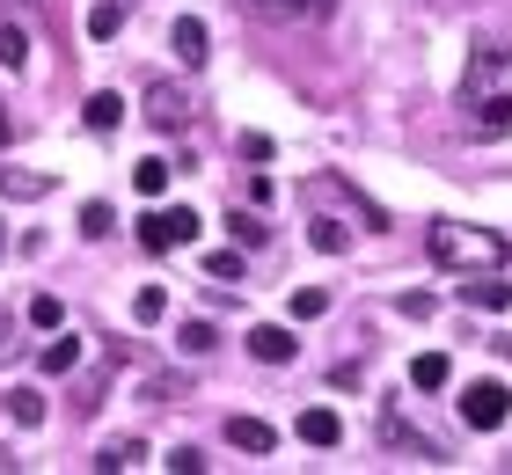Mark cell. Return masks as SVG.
I'll return each instance as SVG.
<instances>
[{
    "instance_id": "ac0fdd59",
    "label": "cell",
    "mask_w": 512,
    "mask_h": 475,
    "mask_svg": "<svg viewBox=\"0 0 512 475\" xmlns=\"http://www.w3.org/2000/svg\"><path fill=\"white\" fill-rule=\"evenodd\" d=\"M118 117H125V103H118V95H88V125H96V132H118Z\"/></svg>"
},
{
    "instance_id": "9c48e42d",
    "label": "cell",
    "mask_w": 512,
    "mask_h": 475,
    "mask_svg": "<svg viewBox=\"0 0 512 475\" xmlns=\"http://www.w3.org/2000/svg\"><path fill=\"white\" fill-rule=\"evenodd\" d=\"M169 44L183 52V66H205V22H198V15H176V30H169Z\"/></svg>"
},
{
    "instance_id": "4dcf8cb0",
    "label": "cell",
    "mask_w": 512,
    "mask_h": 475,
    "mask_svg": "<svg viewBox=\"0 0 512 475\" xmlns=\"http://www.w3.org/2000/svg\"><path fill=\"white\" fill-rule=\"evenodd\" d=\"M0 468H15V461H8V446H0Z\"/></svg>"
},
{
    "instance_id": "ba28073f",
    "label": "cell",
    "mask_w": 512,
    "mask_h": 475,
    "mask_svg": "<svg viewBox=\"0 0 512 475\" xmlns=\"http://www.w3.org/2000/svg\"><path fill=\"white\" fill-rule=\"evenodd\" d=\"M81 351H88V344L74 337V329H66V337H52V344H44V359H37V366L59 380V373H74V366H81Z\"/></svg>"
},
{
    "instance_id": "8fae6325",
    "label": "cell",
    "mask_w": 512,
    "mask_h": 475,
    "mask_svg": "<svg viewBox=\"0 0 512 475\" xmlns=\"http://www.w3.org/2000/svg\"><path fill=\"white\" fill-rule=\"evenodd\" d=\"M227 439H235L242 454H271V424L264 417H227Z\"/></svg>"
},
{
    "instance_id": "8992f818",
    "label": "cell",
    "mask_w": 512,
    "mask_h": 475,
    "mask_svg": "<svg viewBox=\"0 0 512 475\" xmlns=\"http://www.w3.org/2000/svg\"><path fill=\"white\" fill-rule=\"evenodd\" d=\"M461 300H469V307H483V315H505V307H512V285H505L498 271H469Z\"/></svg>"
},
{
    "instance_id": "277c9868",
    "label": "cell",
    "mask_w": 512,
    "mask_h": 475,
    "mask_svg": "<svg viewBox=\"0 0 512 475\" xmlns=\"http://www.w3.org/2000/svg\"><path fill=\"white\" fill-rule=\"evenodd\" d=\"M505 417H512L505 380H469V388H461V424H469V432H498Z\"/></svg>"
},
{
    "instance_id": "5b68a950",
    "label": "cell",
    "mask_w": 512,
    "mask_h": 475,
    "mask_svg": "<svg viewBox=\"0 0 512 475\" xmlns=\"http://www.w3.org/2000/svg\"><path fill=\"white\" fill-rule=\"evenodd\" d=\"M147 125L154 132H183L191 125V95H183L176 81H147Z\"/></svg>"
},
{
    "instance_id": "484cf974",
    "label": "cell",
    "mask_w": 512,
    "mask_h": 475,
    "mask_svg": "<svg viewBox=\"0 0 512 475\" xmlns=\"http://www.w3.org/2000/svg\"><path fill=\"white\" fill-rule=\"evenodd\" d=\"M22 52H30V37H22L15 22H0V66H22Z\"/></svg>"
},
{
    "instance_id": "ffe728a7",
    "label": "cell",
    "mask_w": 512,
    "mask_h": 475,
    "mask_svg": "<svg viewBox=\"0 0 512 475\" xmlns=\"http://www.w3.org/2000/svg\"><path fill=\"white\" fill-rule=\"evenodd\" d=\"M169 315V293H161V285H139L132 293V322H161Z\"/></svg>"
},
{
    "instance_id": "7c38bea8",
    "label": "cell",
    "mask_w": 512,
    "mask_h": 475,
    "mask_svg": "<svg viewBox=\"0 0 512 475\" xmlns=\"http://www.w3.org/2000/svg\"><path fill=\"white\" fill-rule=\"evenodd\" d=\"M300 439H308V446H337V439H344L337 410H300Z\"/></svg>"
},
{
    "instance_id": "d4e9b609",
    "label": "cell",
    "mask_w": 512,
    "mask_h": 475,
    "mask_svg": "<svg viewBox=\"0 0 512 475\" xmlns=\"http://www.w3.org/2000/svg\"><path fill=\"white\" fill-rule=\"evenodd\" d=\"M110 227H118V212H110L103 198H96V205H81V234H96V242H103Z\"/></svg>"
},
{
    "instance_id": "4316f807",
    "label": "cell",
    "mask_w": 512,
    "mask_h": 475,
    "mask_svg": "<svg viewBox=\"0 0 512 475\" xmlns=\"http://www.w3.org/2000/svg\"><path fill=\"white\" fill-rule=\"evenodd\" d=\"M205 271H213V278H242V249H220V256H205Z\"/></svg>"
},
{
    "instance_id": "52a82bcc",
    "label": "cell",
    "mask_w": 512,
    "mask_h": 475,
    "mask_svg": "<svg viewBox=\"0 0 512 475\" xmlns=\"http://www.w3.org/2000/svg\"><path fill=\"white\" fill-rule=\"evenodd\" d=\"M293 351H300V344H293V329H278V322H256V329H249V359H264V366H286Z\"/></svg>"
},
{
    "instance_id": "d6986e66",
    "label": "cell",
    "mask_w": 512,
    "mask_h": 475,
    "mask_svg": "<svg viewBox=\"0 0 512 475\" xmlns=\"http://www.w3.org/2000/svg\"><path fill=\"white\" fill-rule=\"evenodd\" d=\"M118 22H125V8H118V0H96V8H88V37H118Z\"/></svg>"
},
{
    "instance_id": "603a6c76",
    "label": "cell",
    "mask_w": 512,
    "mask_h": 475,
    "mask_svg": "<svg viewBox=\"0 0 512 475\" xmlns=\"http://www.w3.org/2000/svg\"><path fill=\"white\" fill-rule=\"evenodd\" d=\"M183 351H191V359H205V351H213L220 337H213V322H183V337H176Z\"/></svg>"
},
{
    "instance_id": "f1b7e54d",
    "label": "cell",
    "mask_w": 512,
    "mask_h": 475,
    "mask_svg": "<svg viewBox=\"0 0 512 475\" xmlns=\"http://www.w3.org/2000/svg\"><path fill=\"white\" fill-rule=\"evenodd\" d=\"M161 468H176V475H198V468H205V454H198V446H176V454L161 461Z\"/></svg>"
},
{
    "instance_id": "1f68e13d",
    "label": "cell",
    "mask_w": 512,
    "mask_h": 475,
    "mask_svg": "<svg viewBox=\"0 0 512 475\" xmlns=\"http://www.w3.org/2000/svg\"><path fill=\"white\" fill-rule=\"evenodd\" d=\"M118 8H132V0H118Z\"/></svg>"
},
{
    "instance_id": "f546056e",
    "label": "cell",
    "mask_w": 512,
    "mask_h": 475,
    "mask_svg": "<svg viewBox=\"0 0 512 475\" xmlns=\"http://www.w3.org/2000/svg\"><path fill=\"white\" fill-rule=\"evenodd\" d=\"M0 147H8V110H0Z\"/></svg>"
},
{
    "instance_id": "2e32d148",
    "label": "cell",
    "mask_w": 512,
    "mask_h": 475,
    "mask_svg": "<svg viewBox=\"0 0 512 475\" xmlns=\"http://www.w3.org/2000/svg\"><path fill=\"white\" fill-rule=\"evenodd\" d=\"M8 417L22 424V432H37V424H44V395H37V388H15V395H8Z\"/></svg>"
},
{
    "instance_id": "6da1fadb",
    "label": "cell",
    "mask_w": 512,
    "mask_h": 475,
    "mask_svg": "<svg viewBox=\"0 0 512 475\" xmlns=\"http://www.w3.org/2000/svg\"><path fill=\"white\" fill-rule=\"evenodd\" d=\"M461 125L476 139H512V52L483 44L461 74Z\"/></svg>"
},
{
    "instance_id": "e0dca14e",
    "label": "cell",
    "mask_w": 512,
    "mask_h": 475,
    "mask_svg": "<svg viewBox=\"0 0 512 475\" xmlns=\"http://www.w3.org/2000/svg\"><path fill=\"white\" fill-rule=\"evenodd\" d=\"M410 388H447V359H439V351H425V359H410Z\"/></svg>"
},
{
    "instance_id": "3957f363",
    "label": "cell",
    "mask_w": 512,
    "mask_h": 475,
    "mask_svg": "<svg viewBox=\"0 0 512 475\" xmlns=\"http://www.w3.org/2000/svg\"><path fill=\"white\" fill-rule=\"evenodd\" d=\"M191 242H198V212L191 205L139 212V249H147V256H169V249H191Z\"/></svg>"
},
{
    "instance_id": "30bf717a",
    "label": "cell",
    "mask_w": 512,
    "mask_h": 475,
    "mask_svg": "<svg viewBox=\"0 0 512 475\" xmlns=\"http://www.w3.org/2000/svg\"><path fill=\"white\" fill-rule=\"evenodd\" d=\"M352 227H359V220H308V242H315L322 256H344V249H352Z\"/></svg>"
},
{
    "instance_id": "5bb4252c",
    "label": "cell",
    "mask_w": 512,
    "mask_h": 475,
    "mask_svg": "<svg viewBox=\"0 0 512 475\" xmlns=\"http://www.w3.org/2000/svg\"><path fill=\"white\" fill-rule=\"evenodd\" d=\"M139 461H147V446H139V439H110L103 454H96V468H103V475H118V468H139Z\"/></svg>"
},
{
    "instance_id": "4fadbf2b",
    "label": "cell",
    "mask_w": 512,
    "mask_h": 475,
    "mask_svg": "<svg viewBox=\"0 0 512 475\" xmlns=\"http://www.w3.org/2000/svg\"><path fill=\"white\" fill-rule=\"evenodd\" d=\"M169 161H161V154H147V161H139V169H132V190H139V198H161V190H169Z\"/></svg>"
},
{
    "instance_id": "83f0119b",
    "label": "cell",
    "mask_w": 512,
    "mask_h": 475,
    "mask_svg": "<svg viewBox=\"0 0 512 475\" xmlns=\"http://www.w3.org/2000/svg\"><path fill=\"white\" fill-rule=\"evenodd\" d=\"M30 322H37V329H59V300L37 293V300H30Z\"/></svg>"
},
{
    "instance_id": "7402d4cb",
    "label": "cell",
    "mask_w": 512,
    "mask_h": 475,
    "mask_svg": "<svg viewBox=\"0 0 512 475\" xmlns=\"http://www.w3.org/2000/svg\"><path fill=\"white\" fill-rule=\"evenodd\" d=\"M315 315H330V293H322V285H308V293H293V322H315Z\"/></svg>"
},
{
    "instance_id": "7a4b0ae2",
    "label": "cell",
    "mask_w": 512,
    "mask_h": 475,
    "mask_svg": "<svg viewBox=\"0 0 512 475\" xmlns=\"http://www.w3.org/2000/svg\"><path fill=\"white\" fill-rule=\"evenodd\" d=\"M425 249H432V264H447V271H498L505 264V234L461 227V220H432Z\"/></svg>"
},
{
    "instance_id": "44dd1931",
    "label": "cell",
    "mask_w": 512,
    "mask_h": 475,
    "mask_svg": "<svg viewBox=\"0 0 512 475\" xmlns=\"http://www.w3.org/2000/svg\"><path fill=\"white\" fill-rule=\"evenodd\" d=\"M227 234H235V242H249V249H256V242H264V220H256V212H242V205H235V212H227Z\"/></svg>"
},
{
    "instance_id": "9a60e30c",
    "label": "cell",
    "mask_w": 512,
    "mask_h": 475,
    "mask_svg": "<svg viewBox=\"0 0 512 475\" xmlns=\"http://www.w3.org/2000/svg\"><path fill=\"white\" fill-rule=\"evenodd\" d=\"M256 8L278 22H315V15H330V0H256Z\"/></svg>"
},
{
    "instance_id": "cb8c5ba5",
    "label": "cell",
    "mask_w": 512,
    "mask_h": 475,
    "mask_svg": "<svg viewBox=\"0 0 512 475\" xmlns=\"http://www.w3.org/2000/svg\"><path fill=\"white\" fill-rule=\"evenodd\" d=\"M44 190H52L44 176H8V169H0V198H44Z\"/></svg>"
}]
</instances>
